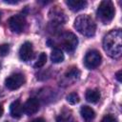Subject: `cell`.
Masks as SVG:
<instances>
[{"mask_svg":"<svg viewBox=\"0 0 122 122\" xmlns=\"http://www.w3.org/2000/svg\"><path fill=\"white\" fill-rule=\"evenodd\" d=\"M103 49L112 58H118L122 53V32L120 30H112L103 39Z\"/></svg>","mask_w":122,"mask_h":122,"instance_id":"1","label":"cell"},{"mask_svg":"<svg viewBox=\"0 0 122 122\" xmlns=\"http://www.w3.org/2000/svg\"><path fill=\"white\" fill-rule=\"evenodd\" d=\"M74 28L79 33L87 37L93 36L96 30V25L93 19L87 14L79 15L76 17L74 20Z\"/></svg>","mask_w":122,"mask_h":122,"instance_id":"2","label":"cell"},{"mask_svg":"<svg viewBox=\"0 0 122 122\" xmlns=\"http://www.w3.org/2000/svg\"><path fill=\"white\" fill-rule=\"evenodd\" d=\"M114 12H115V10H114L112 2H111L109 0H104L99 4V6L97 8L96 15L102 23L109 24L113 19Z\"/></svg>","mask_w":122,"mask_h":122,"instance_id":"3","label":"cell"},{"mask_svg":"<svg viewBox=\"0 0 122 122\" xmlns=\"http://www.w3.org/2000/svg\"><path fill=\"white\" fill-rule=\"evenodd\" d=\"M78 45L77 37L71 31H67L60 36V46L68 52H72Z\"/></svg>","mask_w":122,"mask_h":122,"instance_id":"4","label":"cell"},{"mask_svg":"<svg viewBox=\"0 0 122 122\" xmlns=\"http://www.w3.org/2000/svg\"><path fill=\"white\" fill-rule=\"evenodd\" d=\"M101 60H102V57L100 52L95 50H92L86 53L84 57V65L87 69L93 70L100 65Z\"/></svg>","mask_w":122,"mask_h":122,"instance_id":"5","label":"cell"},{"mask_svg":"<svg viewBox=\"0 0 122 122\" xmlns=\"http://www.w3.org/2000/svg\"><path fill=\"white\" fill-rule=\"evenodd\" d=\"M8 23H9V27L10 30L15 33H21L22 31H24L26 25H27L25 17L21 14H16V15L11 16L9 19Z\"/></svg>","mask_w":122,"mask_h":122,"instance_id":"6","label":"cell"},{"mask_svg":"<svg viewBox=\"0 0 122 122\" xmlns=\"http://www.w3.org/2000/svg\"><path fill=\"white\" fill-rule=\"evenodd\" d=\"M24 83H25V77L22 73L19 72L10 74L5 80V86L11 91L19 89Z\"/></svg>","mask_w":122,"mask_h":122,"instance_id":"7","label":"cell"},{"mask_svg":"<svg viewBox=\"0 0 122 122\" xmlns=\"http://www.w3.org/2000/svg\"><path fill=\"white\" fill-rule=\"evenodd\" d=\"M33 55V48H32V44L30 42H25L24 44H22V46L20 47L19 50V57L22 61H29L32 58Z\"/></svg>","mask_w":122,"mask_h":122,"instance_id":"8","label":"cell"},{"mask_svg":"<svg viewBox=\"0 0 122 122\" xmlns=\"http://www.w3.org/2000/svg\"><path fill=\"white\" fill-rule=\"evenodd\" d=\"M24 112L27 115H32L39 110V101L37 98H30L23 105Z\"/></svg>","mask_w":122,"mask_h":122,"instance_id":"9","label":"cell"},{"mask_svg":"<svg viewBox=\"0 0 122 122\" xmlns=\"http://www.w3.org/2000/svg\"><path fill=\"white\" fill-rule=\"evenodd\" d=\"M50 18L55 24H63L66 21V15L59 7H54L50 10Z\"/></svg>","mask_w":122,"mask_h":122,"instance_id":"10","label":"cell"},{"mask_svg":"<svg viewBox=\"0 0 122 122\" xmlns=\"http://www.w3.org/2000/svg\"><path fill=\"white\" fill-rule=\"evenodd\" d=\"M10 112L11 116L14 117V118L21 117V115L24 112V109H23V105L21 104L20 100H15V101H13L10 104Z\"/></svg>","mask_w":122,"mask_h":122,"instance_id":"11","label":"cell"},{"mask_svg":"<svg viewBox=\"0 0 122 122\" xmlns=\"http://www.w3.org/2000/svg\"><path fill=\"white\" fill-rule=\"evenodd\" d=\"M80 114L85 122H92L95 117V112L89 106H83L80 109Z\"/></svg>","mask_w":122,"mask_h":122,"instance_id":"12","label":"cell"},{"mask_svg":"<svg viewBox=\"0 0 122 122\" xmlns=\"http://www.w3.org/2000/svg\"><path fill=\"white\" fill-rule=\"evenodd\" d=\"M66 4L69 7V9L72 11L81 10L85 9L87 6V2L83 0H69V1H66Z\"/></svg>","mask_w":122,"mask_h":122,"instance_id":"13","label":"cell"},{"mask_svg":"<svg viewBox=\"0 0 122 122\" xmlns=\"http://www.w3.org/2000/svg\"><path fill=\"white\" fill-rule=\"evenodd\" d=\"M85 97L90 103H97L100 99V92L97 90H88L86 92Z\"/></svg>","mask_w":122,"mask_h":122,"instance_id":"14","label":"cell"},{"mask_svg":"<svg viewBox=\"0 0 122 122\" xmlns=\"http://www.w3.org/2000/svg\"><path fill=\"white\" fill-rule=\"evenodd\" d=\"M65 79L69 81V83L71 82H74L75 80H77L80 76V71H78L77 68H72L71 69L70 71H68L66 73H65Z\"/></svg>","mask_w":122,"mask_h":122,"instance_id":"15","label":"cell"},{"mask_svg":"<svg viewBox=\"0 0 122 122\" xmlns=\"http://www.w3.org/2000/svg\"><path fill=\"white\" fill-rule=\"evenodd\" d=\"M51 60L53 63H61L64 60V53L59 49H54L51 53Z\"/></svg>","mask_w":122,"mask_h":122,"instance_id":"16","label":"cell"},{"mask_svg":"<svg viewBox=\"0 0 122 122\" xmlns=\"http://www.w3.org/2000/svg\"><path fill=\"white\" fill-rule=\"evenodd\" d=\"M56 122H74L73 116L70 112H62L57 117Z\"/></svg>","mask_w":122,"mask_h":122,"instance_id":"17","label":"cell"},{"mask_svg":"<svg viewBox=\"0 0 122 122\" xmlns=\"http://www.w3.org/2000/svg\"><path fill=\"white\" fill-rule=\"evenodd\" d=\"M46 61H47V55H46V53L41 52L40 55L38 56L37 61L34 64V67L35 68H41V67H43L46 64Z\"/></svg>","mask_w":122,"mask_h":122,"instance_id":"18","label":"cell"},{"mask_svg":"<svg viewBox=\"0 0 122 122\" xmlns=\"http://www.w3.org/2000/svg\"><path fill=\"white\" fill-rule=\"evenodd\" d=\"M67 101L70 103V104H71V105H74V104H76V103H78L79 102V100H80V98H79V95L76 93V92H71L69 95H67Z\"/></svg>","mask_w":122,"mask_h":122,"instance_id":"19","label":"cell"},{"mask_svg":"<svg viewBox=\"0 0 122 122\" xmlns=\"http://www.w3.org/2000/svg\"><path fill=\"white\" fill-rule=\"evenodd\" d=\"M10 51V45L9 44H2L0 45V55L5 56Z\"/></svg>","mask_w":122,"mask_h":122,"instance_id":"20","label":"cell"},{"mask_svg":"<svg viewBox=\"0 0 122 122\" xmlns=\"http://www.w3.org/2000/svg\"><path fill=\"white\" fill-rule=\"evenodd\" d=\"M101 122H117V121H116V118H115L113 115H112V114H107V115H105V116L102 118Z\"/></svg>","mask_w":122,"mask_h":122,"instance_id":"21","label":"cell"},{"mask_svg":"<svg viewBox=\"0 0 122 122\" xmlns=\"http://www.w3.org/2000/svg\"><path fill=\"white\" fill-rule=\"evenodd\" d=\"M115 77H116V79H117L119 82H121V71H118L115 73Z\"/></svg>","mask_w":122,"mask_h":122,"instance_id":"22","label":"cell"},{"mask_svg":"<svg viewBox=\"0 0 122 122\" xmlns=\"http://www.w3.org/2000/svg\"><path fill=\"white\" fill-rule=\"evenodd\" d=\"M30 122H46V120H44L43 118H35V119H33Z\"/></svg>","mask_w":122,"mask_h":122,"instance_id":"23","label":"cell"},{"mask_svg":"<svg viewBox=\"0 0 122 122\" xmlns=\"http://www.w3.org/2000/svg\"><path fill=\"white\" fill-rule=\"evenodd\" d=\"M5 3H7V4H17L18 3V1H10V0H8V1H4Z\"/></svg>","mask_w":122,"mask_h":122,"instance_id":"24","label":"cell"},{"mask_svg":"<svg viewBox=\"0 0 122 122\" xmlns=\"http://www.w3.org/2000/svg\"><path fill=\"white\" fill-rule=\"evenodd\" d=\"M3 112H4V109H3V106L0 104V117L3 115Z\"/></svg>","mask_w":122,"mask_h":122,"instance_id":"25","label":"cell"},{"mask_svg":"<svg viewBox=\"0 0 122 122\" xmlns=\"http://www.w3.org/2000/svg\"><path fill=\"white\" fill-rule=\"evenodd\" d=\"M0 95H1V91H0Z\"/></svg>","mask_w":122,"mask_h":122,"instance_id":"26","label":"cell"},{"mask_svg":"<svg viewBox=\"0 0 122 122\" xmlns=\"http://www.w3.org/2000/svg\"><path fill=\"white\" fill-rule=\"evenodd\" d=\"M0 19H1V16H0Z\"/></svg>","mask_w":122,"mask_h":122,"instance_id":"27","label":"cell"}]
</instances>
